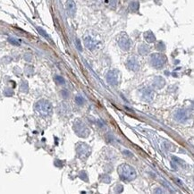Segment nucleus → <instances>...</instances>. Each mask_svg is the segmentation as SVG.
Instances as JSON below:
<instances>
[{
    "mask_svg": "<svg viewBox=\"0 0 194 194\" xmlns=\"http://www.w3.org/2000/svg\"><path fill=\"white\" fill-rule=\"evenodd\" d=\"M36 109L43 115H48L52 111V105L48 101L40 100L36 105Z\"/></svg>",
    "mask_w": 194,
    "mask_h": 194,
    "instance_id": "1",
    "label": "nucleus"
},
{
    "mask_svg": "<svg viewBox=\"0 0 194 194\" xmlns=\"http://www.w3.org/2000/svg\"><path fill=\"white\" fill-rule=\"evenodd\" d=\"M166 61V58L165 56L161 54H154L151 56V62L152 64L156 67H160L162 66Z\"/></svg>",
    "mask_w": 194,
    "mask_h": 194,
    "instance_id": "2",
    "label": "nucleus"
},
{
    "mask_svg": "<svg viewBox=\"0 0 194 194\" xmlns=\"http://www.w3.org/2000/svg\"><path fill=\"white\" fill-rule=\"evenodd\" d=\"M65 7H66V11L67 13L70 16H74L75 12H76V6L75 3L74 2V0H67L66 4H65Z\"/></svg>",
    "mask_w": 194,
    "mask_h": 194,
    "instance_id": "3",
    "label": "nucleus"
},
{
    "mask_svg": "<svg viewBox=\"0 0 194 194\" xmlns=\"http://www.w3.org/2000/svg\"><path fill=\"white\" fill-rule=\"evenodd\" d=\"M118 42H119L120 47H121L122 49H125V50H128V49H129V47H130V41H129V40H128V38H127L126 35L122 34V36L119 38Z\"/></svg>",
    "mask_w": 194,
    "mask_h": 194,
    "instance_id": "4",
    "label": "nucleus"
},
{
    "mask_svg": "<svg viewBox=\"0 0 194 194\" xmlns=\"http://www.w3.org/2000/svg\"><path fill=\"white\" fill-rule=\"evenodd\" d=\"M84 41H85V45H86V47H87L88 48H90V49H93V48L95 47V46H96L95 42L93 41V40H92L91 37H87V38H85Z\"/></svg>",
    "mask_w": 194,
    "mask_h": 194,
    "instance_id": "5",
    "label": "nucleus"
},
{
    "mask_svg": "<svg viewBox=\"0 0 194 194\" xmlns=\"http://www.w3.org/2000/svg\"><path fill=\"white\" fill-rule=\"evenodd\" d=\"M144 36H145V39H146V40H147L148 42H154L155 40H156L155 36H154V34H153L151 31L146 32V33L144 34Z\"/></svg>",
    "mask_w": 194,
    "mask_h": 194,
    "instance_id": "6",
    "label": "nucleus"
},
{
    "mask_svg": "<svg viewBox=\"0 0 194 194\" xmlns=\"http://www.w3.org/2000/svg\"><path fill=\"white\" fill-rule=\"evenodd\" d=\"M37 30H38V31L40 32V34L41 35V36H43V37H44L45 39H47V40H50V39H49V36H48V35H47V32H46V31H45V30H43L42 28H40V27H38V28H37Z\"/></svg>",
    "mask_w": 194,
    "mask_h": 194,
    "instance_id": "7",
    "label": "nucleus"
},
{
    "mask_svg": "<svg viewBox=\"0 0 194 194\" xmlns=\"http://www.w3.org/2000/svg\"><path fill=\"white\" fill-rule=\"evenodd\" d=\"M139 52L142 55H145L146 53L149 52V48H148L145 45H142V46L139 47Z\"/></svg>",
    "mask_w": 194,
    "mask_h": 194,
    "instance_id": "8",
    "label": "nucleus"
},
{
    "mask_svg": "<svg viewBox=\"0 0 194 194\" xmlns=\"http://www.w3.org/2000/svg\"><path fill=\"white\" fill-rule=\"evenodd\" d=\"M8 41H9L11 44L14 45V46H20V44H21V41H20V40H16V39H14V38H9V39H8Z\"/></svg>",
    "mask_w": 194,
    "mask_h": 194,
    "instance_id": "9",
    "label": "nucleus"
},
{
    "mask_svg": "<svg viewBox=\"0 0 194 194\" xmlns=\"http://www.w3.org/2000/svg\"><path fill=\"white\" fill-rule=\"evenodd\" d=\"M128 64H132V66H131L132 68H131V69H134V67H135V68L138 67V64H137V62H136V60H135L134 58L131 59Z\"/></svg>",
    "mask_w": 194,
    "mask_h": 194,
    "instance_id": "10",
    "label": "nucleus"
},
{
    "mask_svg": "<svg viewBox=\"0 0 194 194\" xmlns=\"http://www.w3.org/2000/svg\"><path fill=\"white\" fill-rule=\"evenodd\" d=\"M55 80H56L57 82L59 83V84H64V83L65 82V81H64V79L63 77H61V76H56Z\"/></svg>",
    "mask_w": 194,
    "mask_h": 194,
    "instance_id": "11",
    "label": "nucleus"
},
{
    "mask_svg": "<svg viewBox=\"0 0 194 194\" xmlns=\"http://www.w3.org/2000/svg\"><path fill=\"white\" fill-rule=\"evenodd\" d=\"M131 7H132V9L133 11H136V10L138 9V7H139V4H138L137 2H133V3L131 4Z\"/></svg>",
    "mask_w": 194,
    "mask_h": 194,
    "instance_id": "12",
    "label": "nucleus"
},
{
    "mask_svg": "<svg viewBox=\"0 0 194 194\" xmlns=\"http://www.w3.org/2000/svg\"><path fill=\"white\" fill-rule=\"evenodd\" d=\"M75 101H76L77 104H79V105H82V104L84 103V99H83L82 98H81V97H77V98H75Z\"/></svg>",
    "mask_w": 194,
    "mask_h": 194,
    "instance_id": "13",
    "label": "nucleus"
},
{
    "mask_svg": "<svg viewBox=\"0 0 194 194\" xmlns=\"http://www.w3.org/2000/svg\"><path fill=\"white\" fill-rule=\"evenodd\" d=\"M76 43H77L76 45H77L78 49H79V50H81V42H80V40H76Z\"/></svg>",
    "mask_w": 194,
    "mask_h": 194,
    "instance_id": "14",
    "label": "nucleus"
},
{
    "mask_svg": "<svg viewBox=\"0 0 194 194\" xmlns=\"http://www.w3.org/2000/svg\"><path fill=\"white\" fill-rule=\"evenodd\" d=\"M62 95L64 96V98H67L68 97V92L66 91H62Z\"/></svg>",
    "mask_w": 194,
    "mask_h": 194,
    "instance_id": "15",
    "label": "nucleus"
}]
</instances>
